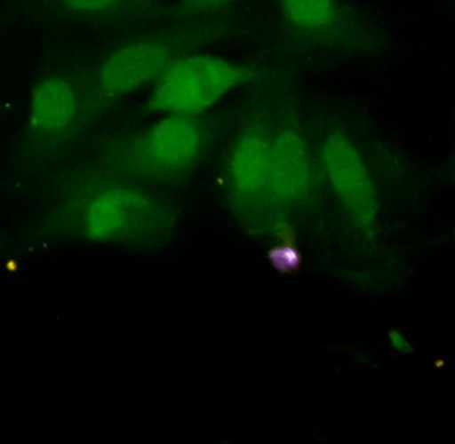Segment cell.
<instances>
[{
    "label": "cell",
    "instance_id": "2",
    "mask_svg": "<svg viewBox=\"0 0 455 444\" xmlns=\"http://www.w3.org/2000/svg\"><path fill=\"white\" fill-rule=\"evenodd\" d=\"M212 28L183 29L156 34L123 44L111 53L98 72L99 88L108 98H122L155 84L179 59L207 42Z\"/></svg>",
    "mask_w": 455,
    "mask_h": 444
},
{
    "label": "cell",
    "instance_id": "3",
    "mask_svg": "<svg viewBox=\"0 0 455 444\" xmlns=\"http://www.w3.org/2000/svg\"><path fill=\"white\" fill-rule=\"evenodd\" d=\"M207 143V127L199 116L164 115L136 133L122 148L125 164L141 175L178 178L189 172Z\"/></svg>",
    "mask_w": 455,
    "mask_h": 444
},
{
    "label": "cell",
    "instance_id": "8",
    "mask_svg": "<svg viewBox=\"0 0 455 444\" xmlns=\"http://www.w3.org/2000/svg\"><path fill=\"white\" fill-rule=\"evenodd\" d=\"M76 114V96L66 80L47 77L34 88L31 119L39 130L51 133L63 132L71 127Z\"/></svg>",
    "mask_w": 455,
    "mask_h": 444
},
{
    "label": "cell",
    "instance_id": "1",
    "mask_svg": "<svg viewBox=\"0 0 455 444\" xmlns=\"http://www.w3.org/2000/svg\"><path fill=\"white\" fill-rule=\"evenodd\" d=\"M248 64L211 53H187L155 83L147 109L155 114L200 116L232 91L259 79Z\"/></svg>",
    "mask_w": 455,
    "mask_h": 444
},
{
    "label": "cell",
    "instance_id": "11",
    "mask_svg": "<svg viewBox=\"0 0 455 444\" xmlns=\"http://www.w3.org/2000/svg\"><path fill=\"white\" fill-rule=\"evenodd\" d=\"M125 0H64L67 7L82 13L115 12Z\"/></svg>",
    "mask_w": 455,
    "mask_h": 444
},
{
    "label": "cell",
    "instance_id": "7",
    "mask_svg": "<svg viewBox=\"0 0 455 444\" xmlns=\"http://www.w3.org/2000/svg\"><path fill=\"white\" fill-rule=\"evenodd\" d=\"M230 183L240 196L257 199L272 194V128L262 117H251L230 151Z\"/></svg>",
    "mask_w": 455,
    "mask_h": 444
},
{
    "label": "cell",
    "instance_id": "6",
    "mask_svg": "<svg viewBox=\"0 0 455 444\" xmlns=\"http://www.w3.org/2000/svg\"><path fill=\"white\" fill-rule=\"evenodd\" d=\"M272 194L283 202L301 199L313 184L309 146L291 115H281L272 128Z\"/></svg>",
    "mask_w": 455,
    "mask_h": 444
},
{
    "label": "cell",
    "instance_id": "4",
    "mask_svg": "<svg viewBox=\"0 0 455 444\" xmlns=\"http://www.w3.org/2000/svg\"><path fill=\"white\" fill-rule=\"evenodd\" d=\"M283 21L293 31L349 52H374L387 35L341 0H277Z\"/></svg>",
    "mask_w": 455,
    "mask_h": 444
},
{
    "label": "cell",
    "instance_id": "12",
    "mask_svg": "<svg viewBox=\"0 0 455 444\" xmlns=\"http://www.w3.org/2000/svg\"><path fill=\"white\" fill-rule=\"evenodd\" d=\"M390 341H392L393 347L400 352V354H409L411 350L409 342L395 330H392V333H390Z\"/></svg>",
    "mask_w": 455,
    "mask_h": 444
},
{
    "label": "cell",
    "instance_id": "13",
    "mask_svg": "<svg viewBox=\"0 0 455 444\" xmlns=\"http://www.w3.org/2000/svg\"><path fill=\"white\" fill-rule=\"evenodd\" d=\"M151 2V0H138V3H147Z\"/></svg>",
    "mask_w": 455,
    "mask_h": 444
},
{
    "label": "cell",
    "instance_id": "10",
    "mask_svg": "<svg viewBox=\"0 0 455 444\" xmlns=\"http://www.w3.org/2000/svg\"><path fill=\"white\" fill-rule=\"evenodd\" d=\"M235 0H179L175 5V15L183 18H199L216 12L235 3Z\"/></svg>",
    "mask_w": 455,
    "mask_h": 444
},
{
    "label": "cell",
    "instance_id": "5",
    "mask_svg": "<svg viewBox=\"0 0 455 444\" xmlns=\"http://www.w3.org/2000/svg\"><path fill=\"white\" fill-rule=\"evenodd\" d=\"M321 163L353 222L360 227L371 226L376 218V191L355 140L345 131H331L321 146Z\"/></svg>",
    "mask_w": 455,
    "mask_h": 444
},
{
    "label": "cell",
    "instance_id": "9",
    "mask_svg": "<svg viewBox=\"0 0 455 444\" xmlns=\"http://www.w3.org/2000/svg\"><path fill=\"white\" fill-rule=\"evenodd\" d=\"M146 200L132 189H112L93 202L88 213V233L93 238H111L130 225Z\"/></svg>",
    "mask_w": 455,
    "mask_h": 444
}]
</instances>
